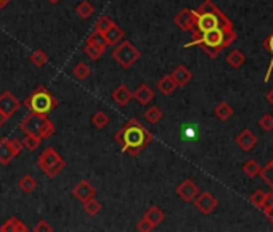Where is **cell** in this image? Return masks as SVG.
I'll use <instances>...</instances> for the list:
<instances>
[{
	"mask_svg": "<svg viewBox=\"0 0 273 232\" xmlns=\"http://www.w3.org/2000/svg\"><path fill=\"white\" fill-rule=\"evenodd\" d=\"M84 50H85V53H87V57H88V58H92L93 61L100 60V58H101V55H103V53H105V50H103V49H100V47H97L95 44H90V42H87V44H85Z\"/></svg>",
	"mask_w": 273,
	"mask_h": 232,
	"instance_id": "cell-34",
	"label": "cell"
},
{
	"mask_svg": "<svg viewBox=\"0 0 273 232\" xmlns=\"http://www.w3.org/2000/svg\"><path fill=\"white\" fill-rule=\"evenodd\" d=\"M259 176L262 177V181L265 184H269L270 187H273V158L261 169V174Z\"/></svg>",
	"mask_w": 273,
	"mask_h": 232,
	"instance_id": "cell-33",
	"label": "cell"
},
{
	"mask_svg": "<svg viewBox=\"0 0 273 232\" xmlns=\"http://www.w3.org/2000/svg\"><path fill=\"white\" fill-rule=\"evenodd\" d=\"M273 205V194L270 192V194H267V197H265V202H264V207H262V210L264 208H269V207H272Z\"/></svg>",
	"mask_w": 273,
	"mask_h": 232,
	"instance_id": "cell-43",
	"label": "cell"
},
{
	"mask_svg": "<svg viewBox=\"0 0 273 232\" xmlns=\"http://www.w3.org/2000/svg\"><path fill=\"white\" fill-rule=\"evenodd\" d=\"M103 39H105V42H106V45H118L121 40H124V31H122V28L121 26H118V24H113L111 28H109L108 31H105L103 34Z\"/></svg>",
	"mask_w": 273,
	"mask_h": 232,
	"instance_id": "cell-17",
	"label": "cell"
},
{
	"mask_svg": "<svg viewBox=\"0 0 273 232\" xmlns=\"http://www.w3.org/2000/svg\"><path fill=\"white\" fill-rule=\"evenodd\" d=\"M236 40V32L235 31H227L222 28H214L206 32L196 34L191 39V42L185 44V47H193L200 45L201 49L207 53L209 58H217L220 55V52L227 49Z\"/></svg>",
	"mask_w": 273,
	"mask_h": 232,
	"instance_id": "cell-2",
	"label": "cell"
},
{
	"mask_svg": "<svg viewBox=\"0 0 273 232\" xmlns=\"http://www.w3.org/2000/svg\"><path fill=\"white\" fill-rule=\"evenodd\" d=\"M134 99L138 102L140 105H148L149 102L154 99V92L146 83H143L136 87V91L134 92Z\"/></svg>",
	"mask_w": 273,
	"mask_h": 232,
	"instance_id": "cell-19",
	"label": "cell"
},
{
	"mask_svg": "<svg viewBox=\"0 0 273 232\" xmlns=\"http://www.w3.org/2000/svg\"><path fill=\"white\" fill-rule=\"evenodd\" d=\"M177 89V84L174 83V79L170 78V74L167 76H162L159 81H158V91L164 95V97H169V95H172Z\"/></svg>",
	"mask_w": 273,
	"mask_h": 232,
	"instance_id": "cell-21",
	"label": "cell"
},
{
	"mask_svg": "<svg viewBox=\"0 0 273 232\" xmlns=\"http://www.w3.org/2000/svg\"><path fill=\"white\" fill-rule=\"evenodd\" d=\"M111 57H113V60L119 66H122L124 70H127V68L134 66L136 61L140 60L141 53L131 42V40H121L118 45H114V50L111 53Z\"/></svg>",
	"mask_w": 273,
	"mask_h": 232,
	"instance_id": "cell-7",
	"label": "cell"
},
{
	"mask_svg": "<svg viewBox=\"0 0 273 232\" xmlns=\"http://www.w3.org/2000/svg\"><path fill=\"white\" fill-rule=\"evenodd\" d=\"M143 220H145L149 226L154 229V228H158L164 220H166V215H164V211L159 207H154V205H153V207L148 208L145 216H143Z\"/></svg>",
	"mask_w": 273,
	"mask_h": 232,
	"instance_id": "cell-18",
	"label": "cell"
},
{
	"mask_svg": "<svg viewBox=\"0 0 273 232\" xmlns=\"http://www.w3.org/2000/svg\"><path fill=\"white\" fill-rule=\"evenodd\" d=\"M272 194H273V187H272Z\"/></svg>",
	"mask_w": 273,
	"mask_h": 232,
	"instance_id": "cell-48",
	"label": "cell"
},
{
	"mask_svg": "<svg viewBox=\"0 0 273 232\" xmlns=\"http://www.w3.org/2000/svg\"><path fill=\"white\" fill-rule=\"evenodd\" d=\"M233 108H231V105H228L227 102H218V104L215 105L214 108V115L217 119L220 121H228L231 116H233Z\"/></svg>",
	"mask_w": 273,
	"mask_h": 232,
	"instance_id": "cell-22",
	"label": "cell"
},
{
	"mask_svg": "<svg viewBox=\"0 0 273 232\" xmlns=\"http://www.w3.org/2000/svg\"><path fill=\"white\" fill-rule=\"evenodd\" d=\"M264 49L265 50H269L270 53H272V61H270V66H269V71H267V74H265V78H264V81L267 83V81L270 79V74H272V70H273V32L270 34L269 37H265V40H264Z\"/></svg>",
	"mask_w": 273,
	"mask_h": 232,
	"instance_id": "cell-36",
	"label": "cell"
},
{
	"mask_svg": "<svg viewBox=\"0 0 273 232\" xmlns=\"http://www.w3.org/2000/svg\"><path fill=\"white\" fill-rule=\"evenodd\" d=\"M174 23L183 32H193L196 26V11L191 8H183L175 15Z\"/></svg>",
	"mask_w": 273,
	"mask_h": 232,
	"instance_id": "cell-9",
	"label": "cell"
},
{
	"mask_svg": "<svg viewBox=\"0 0 273 232\" xmlns=\"http://www.w3.org/2000/svg\"><path fill=\"white\" fill-rule=\"evenodd\" d=\"M19 107H21V102H19L10 91H3L0 94V110L8 116V118L15 116V113L19 110Z\"/></svg>",
	"mask_w": 273,
	"mask_h": 232,
	"instance_id": "cell-12",
	"label": "cell"
},
{
	"mask_svg": "<svg viewBox=\"0 0 273 232\" xmlns=\"http://www.w3.org/2000/svg\"><path fill=\"white\" fill-rule=\"evenodd\" d=\"M236 145L240 147L243 152H251L252 148H256V145L259 144L257 135L251 131V129H243V131L236 135Z\"/></svg>",
	"mask_w": 273,
	"mask_h": 232,
	"instance_id": "cell-14",
	"label": "cell"
},
{
	"mask_svg": "<svg viewBox=\"0 0 273 232\" xmlns=\"http://www.w3.org/2000/svg\"><path fill=\"white\" fill-rule=\"evenodd\" d=\"M76 13L82 18V19H88L93 13H95V8L93 5L90 2H87V0H84V2H80L77 6H76Z\"/></svg>",
	"mask_w": 273,
	"mask_h": 232,
	"instance_id": "cell-28",
	"label": "cell"
},
{
	"mask_svg": "<svg viewBox=\"0 0 273 232\" xmlns=\"http://www.w3.org/2000/svg\"><path fill=\"white\" fill-rule=\"evenodd\" d=\"M34 232H52L53 231V228L50 226L49 223H47L45 220H40L36 226H34V229H32Z\"/></svg>",
	"mask_w": 273,
	"mask_h": 232,
	"instance_id": "cell-40",
	"label": "cell"
},
{
	"mask_svg": "<svg viewBox=\"0 0 273 232\" xmlns=\"http://www.w3.org/2000/svg\"><path fill=\"white\" fill-rule=\"evenodd\" d=\"M87 42H90V44H95L97 47H100V49H103V50H106V42H105V39H103V36L101 34H97V32H92L90 36L87 37Z\"/></svg>",
	"mask_w": 273,
	"mask_h": 232,
	"instance_id": "cell-39",
	"label": "cell"
},
{
	"mask_svg": "<svg viewBox=\"0 0 273 232\" xmlns=\"http://www.w3.org/2000/svg\"><path fill=\"white\" fill-rule=\"evenodd\" d=\"M8 119H10L8 116H6V115H5V113L2 112V110H0V127H2V126H3L5 122L8 121Z\"/></svg>",
	"mask_w": 273,
	"mask_h": 232,
	"instance_id": "cell-44",
	"label": "cell"
},
{
	"mask_svg": "<svg viewBox=\"0 0 273 232\" xmlns=\"http://www.w3.org/2000/svg\"><path fill=\"white\" fill-rule=\"evenodd\" d=\"M23 148H24L23 140L2 137L0 139V165L2 166L10 165V161L13 158L19 156V153L23 152Z\"/></svg>",
	"mask_w": 273,
	"mask_h": 232,
	"instance_id": "cell-8",
	"label": "cell"
},
{
	"mask_svg": "<svg viewBox=\"0 0 273 232\" xmlns=\"http://www.w3.org/2000/svg\"><path fill=\"white\" fill-rule=\"evenodd\" d=\"M19 129H21L24 134H34L40 139H50L52 135L57 132V127L47 118V115H39L32 112L19 122Z\"/></svg>",
	"mask_w": 273,
	"mask_h": 232,
	"instance_id": "cell-4",
	"label": "cell"
},
{
	"mask_svg": "<svg viewBox=\"0 0 273 232\" xmlns=\"http://www.w3.org/2000/svg\"><path fill=\"white\" fill-rule=\"evenodd\" d=\"M24 107L29 108L32 113L49 115L58 107V100L53 97V94L45 86H39L34 89V92L24 100Z\"/></svg>",
	"mask_w": 273,
	"mask_h": 232,
	"instance_id": "cell-5",
	"label": "cell"
},
{
	"mask_svg": "<svg viewBox=\"0 0 273 232\" xmlns=\"http://www.w3.org/2000/svg\"><path fill=\"white\" fill-rule=\"evenodd\" d=\"M2 232H27V226H24L23 221H19L18 218H10L6 220L2 228H0Z\"/></svg>",
	"mask_w": 273,
	"mask_h": 232,
	"instance_id": "cell-23",
	"label": "cell"
},
{
	"mask_svg": "<svg viewBox=\"0 0 273 232\" xmlns=\"http://www.w3.org/2000/svg\"><path fill=\"white\" fill-rule=\"evenodd\" d=\"M10 2V0H0V10H2V8H5V6H6V3H8Z\"/></svg>",
	"mask_w": 273,
	"mask_h": 232,
	"instance_id": "cell-46",
	"label": "cell"
},
{
	"mask_svg": "<svg viewBox=\"0 0 273 232\" xmlns=\"http://www.w3.org/2000/svg\"><path fill=\"white\" fill-rule=\"evenodd\" d=\"M114 24V21L109 16H106V15H103V16H100L98 18V21L95 23V29H93V32H97V34H103L105 31H108L111 26Z\"/></svg>",
	"mask_w": 273,
	"mask_h": 232,
	"instance_id": "cell-32",
	"label": "cell"
},
{
	"mask_svg": "<svg viewBox=\"0 0 273 232\" xmlns=\"http://www.w3.org/2000/svg\"><path fill=\"white\" fill-rule=\"evenodd\" d=\"M162 118H164V113H162L161 108L156 107V105L149 107L145 112V119L149 122V124H158L159 121H162Z\"/></svg>",
	"mask_w": 273,
	"mask_h": 232,
	"instance_id": "cell-25",
	"label": "cell"
},
{
	"mask_svg": "<svg viewBox=\"0 0 273 232\" xmlns=\"http://www.w3.org/2000/svg\"><path fill=\"white\" fill-rule=\"evenodd\" d=\"M114 140L122 153L136 156L153 142V134L143 124H140L138 119L132 118L116 132Z\"/></svg>",
	"mask_w": 273,
	"mask_h": 232,
	"instance_id": "cell-1",
	"label": "cell"
},
{
	"mask_svg": "<svg viewBox=\"0 0 273 232\" xmlns=\"http://www.w3.org/2000/svg\"><path fill=\"white\" fill-rule=\"evenodd\" d=\"M170 78L174 79V83L177 84V87H183V86H187L190 83L193 76H191V71L185 65H179L172 73H170Z\"/></svg>",
	"mask_w": 273,
	"mask_h": 232,
	"instance_id": "cell-16",
	"label": "cell"
},
{
	"mask_svg": "<svg viewBox=\"0 0 273 232\" xmlns=\"http://www.w3.org/2000/svg\"><path fill=\"white\" fill-rule=\"evenodd\" d=\"M259 127L265 132L273 131V115L267 113V115L261 116V119H259Z\"/></svg>",
	"mask_w": 273,
	"mask_h": 232,
	"instance_id": "cell-38",
	"label": "cell"
},
{
	"mask_svg": "<svg viewBox=\"0 0 273 232\" xmlns=\"http://www.w3.org/2000/svg\"><path fill=\"white\" fill-rule=\"evenodd\" d=\"M29 61L36 66V68H42L49 63V57H47V53L42 52V50H34L31 55H29Z\"/></svg>",
	"mask_w": 273,
	"mask_h": 232,
	"instance_id": "cell-26",
	"label": "cell"
},
{
	"mask_svg": "<svg viewBox=\"0 0 273 232\" xmlns=\"http://www.w3.org/2000/svg\"><path fill=\"white\" fill-rule=\"evenodd\" d=\"M264 213H265V218H267V220L273 224V205L269 208H264Z\"/></svg>",
	"mask_w": 273,
	"mask_h": 232,
	"instance_id": "cell-42",
	"label": "cell"
},
{
	"mask_svg": "<svg viewBox=\"0 0 273 232\" xmlns=\"http://www.w3.org/2000/svg\"><path fill=\"white\" fill-rule=\"evenodd\" d=\"M265 99H267V102H269V104L273 107V89H272V91H269L267 97H265Z\"/></svg>",
	"mask_w": 273,
	"mask_h": 232,
	"instance_id": "cell-45",
	"label": "cell"
},
{
	"mask_svg": "<svg viewBox=\"0 0 273 232\" xmlns=\"http://www.w3.org/2000/svg\"><path fill=\"white\" fill-rule=\"evenodd\" d=\"M18 186H19V189H21L24 194H32L34 190L37 189L39 182H37V179L34 176L26 174V176H23L21 179L18 181Z\"/></svg>",
	"mask_w": 273,
	"mask_h": 232,
	"instance_id": "cell-24",
	"label": "cell"
},
{
	"mask_svg": "<svg viewBox=\"0 0 273 232\" xmlns=\"http://www.w3.org/2000/svg\"><path fill=\"white\" fill-rule=\"evenodd\" d=\"M49 2H50V3H53V5H55V3H58V2H60V0H49Z\"/></svg>",
	"mask_w": 273,
	"mask_h": 232,
	"instance_id": "cell-47",
	"label": "cell"
},
{
	"mask_svg": "<svg viewBox=\"0 0 273 232\" xmlns=\"http://www.w3.org/2000/svg\"><path fill=\"white\" fill-rule=\"evenodd\" d=\"M111 99H113L114 104H118L119 107H126L129 102L134 99V92H131V89H129L126 84H121L113 91Z\"/></svg>",
	"mask_w": 273,
	"mask_h": 232,
	"instance_id": "cell-15",
	"label": "cell"
},
{
	"mask_svg": "<svg viewBox=\"0 0 273 232\" xmlns=\"http://www.w3.org/2000/svg\"><path fill=\"white\" fill-rule=\"evenodd\" d=\"M261 169H262V166L259 165V163L256 161V160H248L243 165V173L246 174V176H249V177H256V176H259L261 174Z\"/></svg>",
	"mask_w": 273,
	"mask_h": 232,
	"instance_id": "cell-27",
	"label": "cell"
},
{
	"mask_svg": "<svg viewBox=\"0 0 273 232\" xmlns=\"http://www.w3.org/2000/svg\"><path fill=\"white\" fill-rule=\"evenodd\" d=\"M95 194H97V190H95V187L92 186L90 182L85 181V179H82L79 181L76 186L72 187V195L76 197V199L80 202V203H84L87 200H90L95 197Z\"/></svg>",
	"mask_w": 273,
	"mask_h": 232,
	"instance_id": "cell-13",
	"label": "cell"
},
{
	"mask_svg": "<svg viewBox=\"0 0 273 232\" xmlns=\"http://www.w3.org/2000/svg\"><path fill=\"white\" fill-rule=\"evenodd\" d=\"M227 63H228L230 68L238 70V68H241L246 63V53L240 49H233L227 55Z\"/></svg>",
	"mask_w": 273,
	"mask_h": 232,
	"instance_id": "cell-20",
	"label": "cell"
},
{
	"mask_svg": "<svg viewBox=\"0 0 273 232\" xmlns=\"http://www.w3.org/2000/svg\"><path fill=\"white\" fill-rule=\"evenodd\" d=\"M136 229H138L140 232H149V231H153V228L149 226V224L145 220H143V218L138 221V224H136Z\"/></svg>",
	"mask_w": 273,
	"mask_h": 232,
	"instance_id": "cell-41",
	"label": "cell"
},
{
	"mask_svg": "<svg viewBox=\"0 0 273 232\" xmlns=\"http://www.w3.org/2000/svg\"><path fill=\"white\" fill-rule=\"evenodd\" d=\"M88 74H90V68H88L85 63H82V61L72 68V76L76 78V79H79V81L87 79Z\"/></svg>",
	"mask_w": 273,
	"mask_h": 232,
	"instance_id": "cell-35",
	"label": "cell"
},
{
	"mask_svg": "<svg viewBox=\"0 0 273 232\" xmlns=\"http://www.w3.org/2000/svg\"><path fill=\"white\" fill-rule=\"evenodd\" d=\"M217 205H218V202L214 197V194L207 192V190H206V192L198 194V197L195 199V207L204 216H209L210 213H214L215 208H217Z\"/></svg>",
	"mask_w": 273,
	"mask_h": 232,
	"instance_id": "cell-10",
	"label": "cell"
},
{
	"mask_svg": "<svg viewBox=\"0 0 273 232\" xmlns=\"http://www.w3.org/2000/svg\"><path fill=\"white\" fill-rule=\"evenodd\" d=\"M40 142H42V139L37 137V135H34V134H24L23 145H24V148L29 150V152H36V150L40 147Z\"/></svg>",
	"mask_w": 273,
	"mask_h": 232,
	"instance_id": "cell-30",
	"label": "cell"
},
{
	"mask_svg": "<svg viewBox=\"0 0 273 232\" xmlns=\"http://www.w3.org/2000/svg\"><path fill=\"white\" fill-rule=\"evenodd\" d=\"M265 197H267V192H264V190L257 189V190H254V194L249 197V202L254 205V207L262 208L264 207V202H265Z\"/></svg>",
	"mask_w": 273,
	"mask_h": 232,
	"instance_id": "cell-37",
	"label": "cell"
},
{
	"mask_svg": "<svg viewBox=\"0 0 273 232\" xmlns=\"http://www.w3.org/2000/svg\"><path fill=\"white\" fill-rule=\"evenodd\" d=\"M84 205V210H85V213L88 215V216H97L100 211H101V208H103V205H101L98 200H95V197L93 199H90V200H87V202H84L82 203Z\"/></svg>",
	"mask_w": 273,
	"mask_h": 232,
	"instance_id": "cell-29",
	"label": "cell"
},
{
	"mask_svg": "<svg viewBox=\"0 0 273 232\" xmlns=\"http://www.w3.org/2000/svg\"><path fill=\"white\" fill-rule=\"evenodd\" d=\"M195 11H196V26H195V31L191 32L193 36L206 32L209 29H214V28L235 31L233 23L230 21V18L218 8L212 0H204Z\"/></svg>",
	"mask_w": 273,
	"mask_h": 232,
	"instance_id": "cell-3",
	"label": "cell"
},
{
	"mask_svg": "<svg viewBox=\"0 0 273 232\" xmlns=\"http://www.w3.org/2000/svg\"><path fill=\"white\" fill-rule=\"evenodd\" d=\"M109 124V116L105 112H97L92 116V126L97 129H105Z\"/></svg>",
	"mask_w": 273,
	"mask_h": 232,
	"instance_id": "cell-31",
	"label": "cell"
},
{
	"mask_svg": "<svg viewBox=\"0 0 273 232\" xmlns=\"http://www.w3.org/2000/svg\"><path fill=\"white\" fill-rule=\"evenodd\" d=\"M175 194L179 195L183 202H187V203H193V202H195V199L198 197V194H200V189H198V186L195 184V181L185 179V181H182V182L179 184V186H177Z\"/></svg>",
	"mask_w": 273,
	"mask_h": 232,
	"instance_id": "cell-11",
	"label": "cell"
},
{
	"mask_svg": "<svg viewBox=\"0 0 273 232\" xmlns=\"http://www.w3.org/2000/svg\"><path fill=\"white\" fill-rule=\"evenodd\" d=\"M37 166L42 169L45 176L53 179V177H57L66 168V161L53 147H47L37 158Z\"/></svg>",
	"mask_w": 273,
	"mask_h": 232,
	"instance_id": "cell-6",
	"label": "cell"
}]
</instances>
